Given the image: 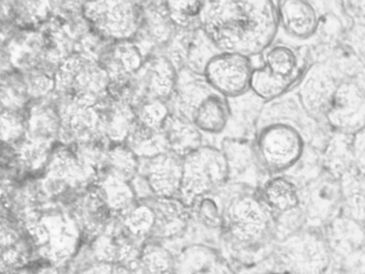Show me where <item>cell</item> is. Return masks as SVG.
<instances>
[{
	"instance_id": "obj_33",
	"label": "cell",
	"mask_w": 365,
	"mask_h": 274,
	"mask_svg": "<svg viewBox=\"0 0 365 274\" xmlns=\"http://www.w3.org/2000/svg\"><path fill=\"white\" fill-rule=\"evenodd\" d=\"M1 106L6 111H21L24 113L31 102L23 75L16 71L7 72L1 78V92H0Z\"/></svg>"
},
{
	"instance_id": "obj_49",
	"label": "cell",
	"mask_w": 365,
	"mask_h": 274,
	"mask_svg": "<svg viewBox=\"0 0 365 274\" xmlns=\"http://www.w3.org/2000/svg\"><path fill=\"white\" fill-rule=\"evenodd\" d=\"M267 274H290V273H288V272H286V271H279V272H270V273H267Z\"/></svg>"
},
{
	"instance_id": "obj_15",
	"label": "cell",
	"mask_w": 365,
	"mask_h": 274,
	"mask_svg": "<svg viewBox=\"0 0 365 274\" xmlns=\"http://www.w3.org/2000/svg\"><path fill=\"white\" fill-rule=\"evenodd\" d=\"M301 196L307 220L327 225L343 212L341 184L334 176H320Z\"/></svg>"
},
{
	"instance_id": "obj_4",
	"label": "cell",
	"mask_w": 365,
	"mask_h": 274,
	"mask_svg": "<svg viewBox=\"0 0 365 274\" xmlns=\"http://www.w3.org/2000/svg\"><path fill=\"white\" fill-rule=\"evenodd\" d=\"M230 181V167L221 148L204 145L183 158L182 183L178 198L190 208L215 194Z\"/></svg>"
},
{
	"instance_id": "obj_42",
	"label": "cell",
	"mask_w": 365,
	"mask_h": 274,
	"mask_svg": "<svg viewBox=\"0 0 365 274\" xmlns=\"http://www.w3.org/2000/svg\"><path fill=\"white\" fill-rule=\"evenodd\" d=\"M16 16L27 25H37L38 23H44L50 19L53 13L54 2H14Z\"/></svg>"
},
{
	"instance_id": "obj_6",
	"label": "cell",
	"mask_w": 365,
	"mask_h": 274,
	"mask_svg": "<svg viewBox=\"0 0 365 274\" xmlns=\"http://www.w3.org/2000/svg\"><path fill=\"white\" fill-rule=\"evenodd\" d=\"M82 12L91 29L110 43L133 41L142 25V2H83Z\"/></svg>"
},
{
	"instance_id": "obj_37",
	"label": "cell",
	"mask_w": 365,
	"mask_h": 274,
	"mask_svg": "<svg viewBox=\"0 0 365 274\" xmlns=\"http://www.w3.org/2000/svg\"><path fill=\"white\" fill-rule=\"evenodd\" d=\"M222 151L225 154L230 167V180L243 175L253 163L254 150L247 141L225 138L222 141Z\"/></svg>"
},
{
	"instance_id": "obj_8",
	"label": "cell",
	"mask_w": 365,
	"mask_h": 274,
	"mask_svg": "<svg viewBox=\"0 0 365 274\" xmlns=\"http://www.w3.org/2000/svg\"><path fill=\"white\" fill-rule=\"evenodd\" d=\"M177 77L178 71L168 58L155 54L145 58L144 64L127 85L110 96L127 101L134 109L147 101L168 102L176 88Z\"/></svg>"
},
{
	"instance_id": "obj_24",
	"label": "cell",
	"mask_w": 365,
	"mask_h": 274,
	"mask_svg": "<svg viewBox=\"0 0 365 274\" xmlns=\"http://www.w3.org/2000/svg\"><path fill=\"white\" fill-rule=\"evenodd\" d=\"M277 12L279 26L292 38L307 40L317 31L319 19L309 2L284 0L277 2Z\"/></svg>"
},
{
	"instance_id": "obj_10",
	"label": "cell",
	"mask_w": 365,
	"mask_h": 274,
	"mask_svg": "<svg viewBox=\"0 0 365 274\" xmlns=\"http://www.w3.org/2000/svg\"><path fill=\"white\" fill-rule=\"evenodd\" d=\"M304 139L298 130L286 123H273L262 128L256 141L255 154L264 168L283 173L302 158Z\"/></svg>"
},
{
	"instance_id": "obj_40",
	"label": "cell",
	"mask_w": 365,
	"mask_h": 274,
	"mask_svg": "<svg viewBox=\"0 0 365 274\" xmlns=\"http://www.w3.org/2000/svg\"><path fill=\"white\" fill-rule=\"evenodd\" d=\"M1 141L4 145L14 146L26 137V119L25 111H6L1 109L0 118Z\"/></svg>"
},
{
	"instance_id": "obj_28",
	"label": "cell",
	"mask_w": 365,
	"mask_h": 274,
	"mask_svg": "<svg viewBox=\"0 0 365 274\" xmlns=\"http://www.w3.org/2000/svg\"><path fill=\"white\" fill-rule=\"evenodd\" d=\"M232 116L228 98L217 92L209 94L194 113L193 122L198 130L207 134L224 132Z\"/></svg>"
},
{
	"instance_id": "obj_9",
	"label": "cell",
	"mask_w": 365,
	"mask_h": 274,
	"mask_svg": "<svg viewBox=\"0 0 365 274\" xmlns=\"http://www.w3.org/2000/svg\"><path fill=\"white\" fill-rule=\"evenodd\" d=\"M301 75L296 51L287 45H274L266 51L264 66L254 70L251 90L262 100H273L285 93Z\"/></svg>"
},
{
	"instance_id": "obj_26",
	"label": "cell",
	"mask_w": 365,
	"mask_h": 274,
	"mask_svg": "<svg viewBox=\"0 0 365 274\" xmlns=\"http://www.w3.org/2000/svg\"><path fill=\"white\" fill-rule=\"evenodd\" d=\"M260 196L270 208L274 218L302 209V196L296 183L282 176L268 180L260 191Z\"/></svg>"
},
{
	"instance_id": "obj_2",
	"label": "cell",
	"mask_w": 365,
	"mask_h": 274,
	"mask_svg": "<svg viewBox=\"0 0 365 274\" xmlns=\"http://www.w3.org/2000/svg\"><path fill=\"white\" fill-rule=\"evenodd\" d=\"M223 227L238 245H262L274 238V215L260 193L240 191L223 203Z\"/></svg>"
},
{
	"instance_id": "obj_34",
	"label": "cell",
	"mask_w": 365,
	"mask_h": 274,
	"mask_svg": "<svg viewBox=\"0 0 365 274\" xmlns=\"http://www.w3.org/2000/svg\"><path fill=\"white\" fill-rule=\"evenodd\" d=\"M138 169L140 158L125 143L110 146L102 171H110L128 181H131L138 175Z\"/></svg>"
},
{
	"instance_id": "obj_3",
	"label": "cell",
	"mask_w": 365,
	"mask_h": 274,
	"mask_svg": "<svg viewBox=\"0 0 365 274\" xmlns=\"http://www.w3.org/2000/svg\"><path fill=\"white\" fill-rule=\"evenodd\" d=\"M54 93L98 106L110 96V79L98 60L81 54L66 58L55 72Z\"/></svg>"
},
{
	"instance_id": "obj_13",
	"label": "cell",
	"mask_w": 365,
	"mask_h": 274,
	"mask_svg": "<svg viewBox=\"0 0 365 274\" xmlns=\"http://www.w3.org/2000/svg\"><path fill=\"white\" fill-rule=\"evenodd\" d=\"M42 188L48 194L63 192L67 188H80L97 178L98 173L83 164L73 148L61 145L54 147L46 168Z\"/></svg>"
},
{
	"instance_id": "obj_19",
	"label": "cell",
	"mask_w": 365,
	"mask_h": 274,
	"mask_svg": "<svg viewBox=\"0 0 365 274\" xmlns=\"http://www.w3.org/2000/svg\"><path fill=\"white\" fill-rule=\"evenodd\" d=\"M215 90L205 76L182 68L178 71L176 88L168 101L170 113L192 121L196 109Z\"/></svg>"
},
{
	"instance_id": "obj_45",
	"label": "cell",
	"mask_w": 365,
	"mask_h": 274,
	"mask_svg": "<svg viewBox=\"0 0 365 274\" xmlns=\"http://www.w3.org/2000/svg\"><path fill=\"white\" fill-rule=\"evenodd\" d=\"M349 149L356 173L365 178V126L352 135Z\"/></svg>"
},
{
	"instance_id": "obj_31",
	"label": "cell",
	"mask_w": 365,
	"mask_h": 274,
	"mask_svg": "<svg viewBox=\"0 0 365 274\" xmlns=\"http://www.w3.org/2000/svg\"><path fill=\"white\" fill-rule=\"evenodd\" d=\"M136 274H177L176 259L163 246L148 242L142 246Z\"/></svg>"
},
{
	"instance_id": "obj_32",
	"label": "cell",
	"mask_w": 365,
	"mask_h": 274,
	"mask_svg": "<svg viewBox=\"0 0 365 274\" xmlns=\"http://www.w3.org/2000/svg\"><path fill=\"white\" fill-rule=\"evenodd\" d=\"M12 148L19 164L29 173L46 171L54 150V146L36 143L27 138L12 146Z\"/></svg>"
},
{
	"instance_id": "obj_5",
	"label": "cell",
	"mask_w": 365,
	"mask_h": 274,
	"mask_svg": "<svg viewBox=\"0 0 365 274\" xmlns=\"http://www.w3.org/2000/svg\"><path fill=\"white\" fill-rule=\"evenodd\" d=\"M277 256L290 274H329L334 256L324 233L303 228L277 243Z\"/></svg>"
},
{
	"instance_id": "obj_21",
	"label": "cell",
	"mask_w": 365,
	"mask_h": 274,
	"mask_svg": "<svg viewBox=\"0 0 365 274\" xmlns=\"http://www.w3.org/2000/svg\"><path fill=\"white\" fill-rule=\"evenodd\" d=\"M339 81L322 66H315L303 76L299 98L303 108L313 117H324Z\"/></svg>"
},
{
	"instance_id": "obj_29",
	"label": "cell",
	"mask_w": 365,
	"mask_h": 274,
	"mask_svg": "<svg viewBox=\"0 0 365 274\" xmlns=\"http://www.w3.org/2000/svg\"><path fill=\"white\" fill-rule=\"evenodd\" d=\"M125 145L138 158H151L170 151L162 128H149L136 121Z\"/></svg>"
},
{
	"instance_id": "obj_16",
	"label": "cell",
	"mask_w": 365,
	"mask_h": 274,
	"mask_svg": "<svg viewBox=\"0 0 365 274\" xmlns=\"http://www.w3.org/2000/svg\"><path fill=\"white\" fill-rule=\"evenodd\" d=\"M142 25L133 42L145 58L161 54L172 40L177 28L168 14L166 2H142Z\"/></svg>"
},
{
	"instance_id": "obj_47",
	"label": "cell",
	"mask_w": 365,
	"mask_h": 274,
	"mask_svg": "<svg viewBox=\"0 0 365 274\" xmlns=\"http://www.w3.org/2000/svg\"><path fill=\"white\" fill-rule=\"evenodd\" d=\"M33 274H61L58 265H53L51 263H46L44 265L38 267Z\"/></svg>"
},
{
	"instance_id": "obj_23",
	"label": "cell",
	"mask_w": 365,
	"mask_h": 274,
	"mask_svg": "<svg viewBox=\"0 0 365 274\" xmlns=\"http://www.w3.org/2000/svg\"><path fill=\"white\" fill-rule=\"evenodd\" d=\"M155 214L153 237L172 239L182 235L189 225L191 208L178 197H153L146 199Z\"/></svg>"
},
{
	"instance_id": "obj_20",
	"label": "cell",
	"mask_w": 365,
	"mask_h": 274,
	"mask_svg": "<svg viewBox=\"0 0 365 274\" xmlns=\"http://www.w3.org/2000/svg\"><path fill=\"white\" fill-rule=\"evenodd\" d=\"M26 137L36 143L56 146L59 141L61 121L54 98L31 101L25 111Z\"/></svg>"
},
{
	"instance_id": "obj_48",
	"label": "cell",
	"mask_w": 365,
	"mask_h": 274,
	"mask_svg": "<svg viewBox=\"0 0 365 274\" xmlns=\"http://www.w3.org/2000/svg\"><path fill=\"white\" fill-rule=\"evenodd\" d=\"M10 274H33L31 273V272L29 271V270L25 269V268H23V269L18 270V271L12 272V273Z\"/></svg>"
},
{
	"instance_id": "obj_18",
	"label": "cell",
	"mask_w": 365,
	"mask_h": 274,
	"mask_svg": "<svg viewBox=\"0 0 365 274\" xmlns=\"http://www.w3.org/2000/svg\"><path fill=\"white\" fill-rule=\"evenodd\" d=\"M144 61V55L133 41L110 43L99 59L110 79V93L125 87Z\"/></svg>"
},
{
	"instance_id": "obj_17",
	"label": "cell",
	"mask_w": 365,
	"mask_h": 274,
	"mask_svg": "<svg viewBox=\"0 0 365 274\" xmlns=\"http://www.w3.org/2000/svg\"><path fill=\"white\" fill-rule=\"evenodd\" d=\"M138 173L148 182L155 197H178L182 183L183 158L168 151L140 158Z\"/></svg>"
},
{
	"instance_id": "obj_35",
	"label": "cell",
	"mask_w": 365,
	"mask_h": 274,
	"mask_svg": "<svg viewBox=\"0 0 365 274\" xmlns=\"http://www.w3.org/2000/svg\"><path fill=\"white\" fill-rule=\"evenodd\" d=\"M343 212L341 213L365 225V178L346 177L341 180Z\"/></svg>"
},
{
	"instance_id": "obj_38",
	"label": "cell",
	"mask_w": 365,
	"mask_h": 274,
	"mask_svg": "<svg viewBox=\"0 0 365 274\" xmlns=\"http://www.w3.org/2000/svg\"><path fill=\"white\" fill-rule=\"evenodd\" d=\"M168 14L177 29L194 30L202 27V1H166Z\"/></svg>"
},
{
	"instance_id": "obj_11",
	"label": "cell",
	"mask_w": 365,
	"mask_h": 274,
	"mask_svg": "<svg viewBox=\"0 0 365 274\" xmlns=\"http://www.w3.org/2000/svg\"><path fill=\"white\" fill-rule=\"evenodd\" d=\"M53 98L61 116L59 143L73 147L82 143L106 141L102 135L101 117L97 106L55 93Z\"/></svg>"
},
{
	"instance_id": "obj_44",
	"label": "cell",
	"mask_w": 365,
	"mask_h": 274,
	"mask_svg": "<svg viewBox=\"0 0 365 274\" xmlns=\"http://www.w3.org/2000/svg\"><path fill=\"white\" fill-rule=\"evenodd\" d=\"M24 248L21 244H19V242L9 248H3L1 250V272L3 274H10L25 268L29 254Z\"/></svg>"
},
{
	"instance_id": "obj_36",
	"label": "cell",
	"mask_w": 365,
	"mask_h": 274,
	"mask_svg": "<svg viewBox=\"0 0 365 274\" xmlns=\"http://www.w3.org/2000/svg\"><path fill=\"white\" fill-rule=\"evenodd\" d=\"M121 220L129 235L133 238H145L153 233L155 225V214L146 201H138Z\"/></svg>"
},
{
	"instance_id": "obj_41",
	"label": "cell",
	"mask_w": 365,
	"mask_h": 274,
	"mask_svg": "<svg viewBox=\"0 0 365 274\" xmlns=\"http://www.w3.org/2000/svg\"><path fill=\"white\" fill-rule=\"evenodd\" d=\"M138 121L153 128H162L170 115L168 102L160 100L147 101L135 109Z\"/></svg>"
},
{
	"instance_id": "obj_25",
	"label": "cell",
	"mask_w": 365,
	"mask_h": 274,
	"mask_svg": "<svg viewBox=\"0 0 365 274\" xmlns=\"http://www.w3.org/2000/svg\"><path fill=\"white\" fill-rule=\"evenodd\" d=\"M95 188L110 214L123 218L138 199L131 181L108 171H101L95 180Z\"/></svg>"
},
{
	"instance_id": "obj_43",
	"label": "cell",
	"mask_w": 365,
	"mask_h": 274,
	"mask_svg": "<svg viewBox=\"0 0 365 274\" xmlns=\"http://www.w3.org/2000/svg\"><path fill=\"white\" fill-rule=\"evenodd\" d=\"M196 203L198 205L197 214L204 224L213 228L223 226V206L213 198L212 194L202 197Z\"/></svg>"
},
{
	"instance_id": "obj_14",
	"label": "cell",
	"mask_w": 365,
	"mask_h": 274,
	"mask_svg": "<svg viewBox=\"0 0 365 274\" xmlns=\"http://www.w3.org/2000/svg\"><path fill=\"white\" fill-rule=\"evenodd\" d=\"M329 126L345 135L356 134L365 126V92L354 81H341L324 113Z\"/></svg>"
},
{
	"instance_id": "obj_30",
	"label": "cell",
	"mask_w": 365,
	"mask_h": 274,
	"mask_svg": "<svg viewBox=\"0 0 365 274\" xmlns=\"http://www.w3.org/2000/svg\"><path fill=\"white\" fill-rule=\"evenodd\" d=\"M176 263L177 274H217L222 265L217 253L204 245L185 248Z\"/></svg>"
},
{
	"instance_id": "obj_22",
	"label": "cell",
	"mask_w": 365,
	"mask_h": 274,
	"mask_svg": "<svg viewBox=\"0 0 365 274\" xmlns=\"http://www.w3.org/2000/svg\"><path fill=\"white\" fill-rule=\"evenodd\" d=\"M97 107L103 138L110 146L125 143L138 121L135 109L127 101L110 96Z\"/></svg>"
},
{
	"instance_id": "obj_7",
	"label": "cell",
	"mask_w": 365,
	"mask_h": 274,
	"mask_svg": "<svg viewBox=\"0 0 365 274\" xmlns=\"http://www.w3.org/2000/svg\"><path fill=\"white\" fill-rule=\"evenodd\" d=\"M27 229L46 263L61 265L74 256L80 243L76 220L61 212H50L27 222Z\"/></svg>"
},
{
	"instance_id": "obj_27",
	"label": "cell",
	"mask_w": 365,
	"mask_h": 274,
	"mask_svg": "<svg viewBox=\"0 0 365 274\" xmlns=\"http://www.w3.org/2000/svg\"><path fill=\"white\" fill-rule=\"evenodd\" d=\"M162 131L168 141V150L180 158H185L204 146L202 133L197 126L179 116L170 113L164 122Z\"/></svg>"
},
{
	"instance_id": "obj_46",
	"label": "cell",
	"mask_w": 365,
	"mask_h": 274,
	"mask_svg": "<svg viewBox=\"0 0 365 274\" xmlns=\"http://www.w3.org/2000/svg\"><path fill=\"white\" fill-rule=\"evenodd\" d=\"M78 274H136L133 270L123 265V263H110V261H97L84 268Z\"/></svg>"
},
{
	"instance_id": "obj_39",
	"label": "cell",
	"mask_w": 365,
	"mask_h": 274,
	"mask_svg": "<svg viewBox=\"0 0 365 274\" xmlns=\"http://www.w3.org/2000/svg\"><path fill=\"white\" fill-rule=\"evenodd\" d=\"M26 86L27 93L31 101L44 100L54 94L55 72L46 68H36L21 73Z\"/></svg>"
},
{
	"instance_id": "obj_12",
	"label": "cell",
	"mask_w": 365,
	"mask_h": 274,
	"mask_svg": "<svg viewBox=\"0 0 365 274\" xmlns=\"http://www.w3.org/2000/svg\"><path fill=\"white\" fill-rule=\"evenodd\" d=\"M254 70L251 58L239 54L220 53L209 62L204 76L215 92L230 100L251 90Z\"/></svg>"
},
{
	"instance_id": "obj_1",
	"label": "cell",
	"mask_w": 365,
	"mask_h": 274,
	"mask_svg": "<svg viewBox=\"0 0 365 274\" xmlns=\"http://www.w3.org/2000/svg\"><path fill=\"white\" fill-rule=\"evenodd\" d=\"M279 21L270 0L204 1L202 28L222 53L257 56L270 49Z\"/></svg>"
}]
</instances>
